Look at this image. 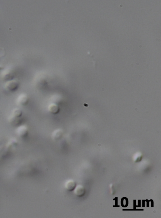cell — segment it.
Segmentation results:
<instances>
[{
    "mask_svg": "<svg viewBox=\"0 0 161 218\" xmlns=\"http://www.w3.org/2000/svg\"><path fill=\"white\" fill-rule=\"evenodd\" d=\"M20 83L17 79L13 80L6 82L5 88L8 91L14 92L17 90L20 86Z\"/></svg>",
    "mask_w": 161,
    "mask_h": 218,
    "instance_id": "1",
    "label": "cell"
},
{
    "mask_svg": "<svg viewBox=\"0 0 161 218\" xmlns=\"http://www.w3.org/2000/svg\"><path fill=\"white\" fill-rule=\"evenodd\" d=\"M29 101L28 95L25 93H22L19 95L17 99V103L19 106H25L27 105Z\"/></svg>",
    "mask_w": 161,
    "mask_h": 218,
    "instance_id": "2",
    "label": "cell"
},
{
    "mask_svg": "<svg viewBox=\"0 0 161 218\" xmlns=\"http://www.w3.org/2000/svg\"><path fill=\"white\" fill-rule=\"evenodd\" d=\"M16 132L19 137L22 138H24L26 137L28 134V128L25 125H22L19 126L17 128Z\"/></svg>",
    "mask_w": 161,
    "mask_h": 218,
    "instance_id": "3",
    "label": "cell"
},
{
    "mask_svg": "<svg viewBox=\"0 0 161 218\" xmlns=\"http://www.w3.org/2000/svg\"><path fill=\"white\" fill-rule=\"evenodd\" d=\"M15 77V73L11 71H8L2 73L1 75V79L3 81L6 82L14 79Z\"/></svg>",
    "mask_w": 161,
    "mask_h": 218,
    "instance_id": "4",
    "label": "cell"
},
{
    "mask_svg": "<svg viewBox=\"0 0 161 218\" xmlns=\"http://www.w3.org/2000/svg\"><path fill=\"white\" fill-rule=\"evenodd\" d=\"M18 145V142L16 138L10 139L6 145V148L7 150H11L12 149L16 147Z\"/></svg>",
    "mask_w": 161,
    "mask_h": 218,
    "instance_id": "5",
    "label": "cell"
},
{
    "mask_svg": "<svg viewBox=\"0 0 161 218\" xmlns=\"http://www.w3.org/2000/svg\"><path fill=\"white\" fill-rule=\"evenodd\" d=\"M74 190L75 195L79 197L83 196L85 193V190L83 186L81 185H78L76 186Z\"/></svg>",
    "mask_w": 161,
    "mask_h": 218,
    "instance_id": "6",
    "label": "cell"
},
{
    "mask_svg": "<svg viewBox=\"0 0 161 218\" xmlns=\"http://www.w3.org/2000/svg\"><path fill=\"white\" fill-rule=\"evenodd\" d=\"M76 186V182L74 180H69L67 181L65 184V187L69 191H72L74 190Z\"/></svg>",
    "mask_w": 161,
    "mask_h": 218,
    "instance_id": "7",
    "label": "cell"
},
{
    "mask_svg": "<svg viewBox=\"0 0 161 218\" xmlns=\"http://www.w3.org/2000/svg\"><path fill=\"white\" fill-rule=\"evenodd\" d=\"M9 120L10 123L14 126L18 125L22 121L21 118L16 117L12 115L10 116Z\"/></svg>",
    "mask_w": 161,
    "mask_h": 218,
    "instance_id": "8",
    "label": "cell"
},
{
    "mask_svg": "<svg viewBox=\"0 0 161 218\" xmlns=\"http://www.w3.org/2000/svg\"><path fill=\"white\" fill-rule=\"evenodd\" d=\"M49 110L51 114L56 115L58 114L59 112L60 109L57 105L52 104L50 105L49 107Z\"/></svg>",
    "mask_w": 161,
    "mask_h": 218,
    "instance_id": "9",
    "label": "cell"
},
{
    "mask_svg": "<svg viewBox=\"0 0 161 218\" xmlns=\"http://www.w3.org/2000/svg\"><path fill=\"white\" fill-rule=\"evenodd\" d=\"M22 114V111L20 108H15L12 111V115L17 118H21Z\"/></svg>",
    "mask_w": 161,
    "mask_h": 218,
    "instance_id": "10",
    "label": "cell"
},
{
    "mask_svg": "<svg viewBox=\"0 0 161 218\" xmlns=\"http://www.w3.org/2000/svg\"><path fill=\"white\" fill-rule=\"evenodd\" d=\"M62 132L60 130L56 131L54 133H53V137L56 139H58L60 138L62 136Z\"/></svg>",
    "mask_w": 161,
    "mask_h": 218,
    "instance_id": "11",
    "label": "cell"
},
{
    "mask_svg": "<svg viewBox=\"0 0 161 218\" xmlns=\"http://www.w3.org/2000/svg\"><path fill=\"white\" fill-rule=\"evenodd\" d=\"M125 201L126 202L125 203V207H127V206H128V199L127 198H126V200H125ZM124 200H123V199L122 198V200H121V205H122V207H123L124 204Z\"/></svg>",
    "mask_w": 161,
    "mask_h": 218,
    "instance_id": "12",
    "label": "cell"
}]
</instances>
